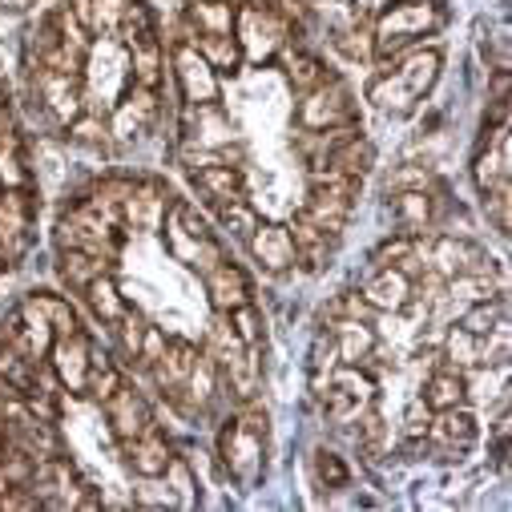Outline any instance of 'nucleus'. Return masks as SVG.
I'll list each match as a JSON object with an SVG mask.
<instances>
[{
    "mask_svg": "<svg viewBox=\"0 0 512 512\" xmlns=\"http://www.w3.org/2000/svg\"><path fill=\"white\" fill-rule=\"evenodd\" d=\"M444 25V9L432 0H388L375 17H371V61L396 65L412 45H420V37L436 33Z\"/></svg>",
    "mask_w": 512,
    "mask_h": 512,
    "instance_id": "nucleus-1",
    "label": "nucleus"
},
{
    "mask_svg": "<svg viewBox=\"0 0 512 512\" xmlns=\"http://www.w3.org/2000/svg\"><path fill=\"white\" fill-rule=\"evenodd\" d=\"M359 182L363 178H339V174H315L311 178V190H307V202L299 206L315 226H323L327 234H343L351 210H355V198H359Z\"/></svg>",
    "mask_w": 512,
    "mask_h": 512,
    "instance_id": "nucleus-2",
    "label": "nucleus"
},
{
    "mask_svg": "<svg viewBox=\"0 0 512 512\" xmlns=\"http://www.w3.org/2000/svg\"><path fill=\"white\" fill-rule=\"evenodd\" d=\"M33 73V109L45 113L49 125H65L85 109V73H57V69H29Z\"/></svg>",
    "mask_w": 512,
    "mask_h": 512,
    "instance_id": "nucleus-3",
    "label": "nucleus"
},
{
    "mask_svg": "<svg viewBox=\"0 0 512 512\" xmlns=\"http://www.w3.org/2000/svg\"><path fill=\"white\" fill-rule=\"evenodd\" d=\"M347 121H359L355 117V97L335 73L323 77L315 89L299 93V105H295L299 130H331V125H347Z\"/></svg>",
    "mask_w": 512,
    "mask_h": 512,
    "instance_id": "nucleus-4",
    "label": "nucleus"
},
{
    "mask_svg": "<svg viewBox=\"0 0 512 512\" xmlns=\"http://www.w3.org/2000/svg\"><path fill=\"white\" fill-rule=\"evenodd\" d=\"M162 113V101H158V89H146V85H125V93L117 97V105L109 109V142L117 146H134L142 142L150 130H154V121Z\"/></svg>",
    "mask_w": 512,
    "mask_h": 512,
    "instance_id": "nucleus-5",
    "label": "nucleus"
},
{
    "mask_svg": "<svg viewBox=\"0 0 512 512\" xmlns=\"http://www.w3.org/2000/svg\"><path fill=\"white\" fill-rule=\"evenodd\" d=\"M218 460L226 464V472L238 484H254L263 476V464H267V432L246 428L238 416L226 420V428L218 436Z\"/></svg>",
    "mask_w": 512,
    "mask_h": 512,
    "instance_id": "nucleus-6",
    "label": "nucleus"
},
{
    "mask_svg": "<svg viewBox=\"0 0 512 512\" xmlns=\"http://www.w3.org/2000/svg\"><path fill=\"white\" fill-rule=\"evenodd\" d=\"M170 61H174V77H178V89H182L186 105H218V97H222V77L214 73V65H210L186 37L170 49Z\"/></svg>",
    "mask_w": 512,
    "mask_h": 512,
    "instance_id": "nucleus-7",
    "label": "nucleus"
},
{
    "mask_svg": "<svg viewBox=\"0 0 512 512\" xmlns=\"http://www.w3.org/2000/svg\"><path fill=\"white\" fill-rule=\"evenodd\" d=\"M33 242V194L0 190V250L9 263H21Z\"/></svg>",
    "mask_w": 512,
    "mask_h": 512,
    "instance_id": "nucleus-8",
    "label": "nucleus"
},
{
    "mask_svg": "<svg viewBox=\"0 0 512 512\" xmlns=\"http://www.w3.org/2000/svg\"><path fill=\"white\" fill-rule=\"evenodd\" d=\"M89 335L85 331H73V335H57L49 343V371L57 375V383L73 396H85V379H89Z\"/></svg>",
    "mask_w": 512,
    "mask_h": 512,
    "instance_id": "nucleus-9",
    "label": "nucleus"
},
{
    "mask_svg": "<svg viewBox=\"0 0 512 512\" xmlns=\"http://www.w3.org/2000/svg\"><path fill=\"white\" fill-rule=\"evenodd\" d=\"M101 412H105L109 432H113L117 440H134V436L158 428V416H154V408L146 404V396L134 392V388H125V383H121V388L101 404Z\"/></svg>",
    "mask_w": 512,
    "mask_h": 512,
    "instance_id": "nucleus-10",
    "label": "nucleus"
},
{
    "mask_svg": "<svg viewBox=\"0 0 512 512\" xmlns=\"http://www.w3.org/2000/svg\"><path fill=\"white\" fill-rule=\"evenodd\" d=\"M166 210H170V190L162 182H134L130 198L121 202V226L154 234V230H162Z\"/></svg>",
    "mask_w": 512,
    "mask_h": 512,
    "instance_id": "nucleus-11",
    "label": "nucleus"
},
{
    "mask_svg": "<svg viewBox=\"0 0 512 512\" xmlns=\"http://www.w3.org/2000/svg\"><path fill=\"white\" fill-rule=\"evenodd\" d=\"M117 448H121L125 468H130L134 476H142V480H158V476L170 468V460H174V448H170V440L162 436V428L142 432V436H134V440H117Z\"/></svg>",
    "mask_w": 512,
    "mask_h": 512,
    "instance_id": "nucleus-12",
    "label": "nucleus"
},
{
    "mask_svg": "<svg viewBox=\"0 0 512 512\" xmlns=\"http://www.w3.org/2000/svg\"><path fill=\"white\" fill-rule=\"evenodd\" d=\"M359 295L379 315H396V311H408V303H412V279L404 271H396V267H375L363 279Z\"/></svg>",
    "mask_w": 512,
    "mask_h": 512,
    "instance_id": "nucleus-13",
    "label": "nucleus"
},
{
    "mask_svg": "<svg viewBox=\"0 0 512 512\" xmlns=\"http://www.w3.org/2000/svg\"><path fill=\"white\" fill-rule=\"evenodd\" d=\"M476 440H480V424H476V416H472L464 404L444 408V412H432V420H428V444H436V448L460 456V452H468Z\"/></svg>",
    "mask_w": 512,
    "mask_h": 512,
    "instance_id": "nucleus-14",
    "label": "nucleus"
},
{
    "mask_svg": "<svg viewBox=\"0 0 512 512\" xmlns=\"http://www.w3.org/2000/svg\"><path fill=\"white\" fill-rule=\"evenodd\" d=\"M254 263H259L263 271L271 275H283L295 267V242H291V230L279 226V222H259L254 226V234L246 238Z\"/></svg>",
    "mask_w": 512,
    "mask_h": 512,
    "instance_id": "nucleus-15",
    "label": "nucleus"
},
{
    "mask_svg": "<svg viewBox=\"0 0 512 512\" xmlns=\"http://www.w3.org/2000/svg\"><path fill=\"white\" fill-rule=\"evenodd\" d=\"M291 242H295V263L307 271V275H319L327 263H331V254H335V234H327L323 226H315L303 210L291 218Z\"/></svg>",
    "mask_w": 512,
    "mask_h": 512,
    "instance_id": "nucleus-16",
    "label": "nucleus"
},
{
    "mask_svg": "<svg viewBox=\"0 0 512 512\" xmlns=\"http://www.w3.org/2000/svg\"><path fill=\"white\" fill-rule=\"evenodd\" d=\"M392 69H396V77L408 85V93H412L416 101H424V97L436 89V81H440L444 53H440L436 45H412Z\"/></svg>",
    "mask_w": 512,
    "mask_h": 512,
    "instance_id": "nucleus-17",
    "label": "nucleus"
},
{
    "mask_svg": "<svg viewBox=\"0 0 512 512\" xmlns=\"http://www.w3.org/2000/svg\"><path fill=\"white\" fill-rule=\"evenodd\" d=\"M206 295H210V307L214 311H234V307H242V303H254L250 299V279H246V271L238 267V263H218V267H210L206 275Z\"/></svg>",
    "mask_w": 512,
    "mask_h": 512,
    "instance_id": "nucleus-18",
    "label": "nucleus"
},
{
    "mask_svg": "<svg viewBox=\"0 0 512 512\" xmlns=\"http://www.w3.org/2000/svg\"><path fill=\"white\" fill-rule=\"evenodd\" d=\"M186 29L210 33V37H230V33H238V5L234 0H190Z\"/></svg>",
    "mask_w": 512,
    "mask_h": 512,
    "instance_id": "nucleus-19",
    "label": "nucleus"
},
{
    "mask_svg": "<svg viewBox=\"0 0 512 512\" xmlns=\"http://www.w3.org/2000/svg\"><path fill=\"white\" fill-rule=\"evenodd\" d=\"M371 162H375V150H371V142L363 138V134H355V138H347L335 154H327L323 162H315L311 166V178L315 174H339V178H363L367 170H371Z\"/></svg>",
    "mask_w": 512,
    "mask_h": 512,
    "instance_id": "nucleus-20",
    "label": "nucleus"
},
{
    "mask_svg": "<svg viewBox=\"0 0 512 512\" xmlns=\"http://www.w3.org/2000/svg\"><path fill=\"white\" fill-rule=\"evenodd\" d=\"M331 343H335V355L339 363H367L375 355V331L371 323H359V319H331Z\"/></svg>",
    "mask_w": 512,
    "mask_h": 512,
    "instance_id": "nucleus-21",
    "label": "nucleus"
},
{
    "mask_svg": "<svg viewBox=\"0 0 512 512\" xmlns=\"http://www.w3.org/2000/svg\"><path fill=\"white\" fill-rule=\"evenodd\" d=\"M125 53H130V81H134V85L162 89V77H166V49H162V37H158V33H146L142 41H134Z\"/></svg>",
    "mask_w": 512,
    "mask_h": 512,
    "instance_id": "nucleus-22",
    "label": "nucleus"
},
{
    "mask_svg": "<svg viewBox=\"0 0 512 512\" xmlns=\"http://www.w3.org/2000/svg\"><path fill=\"white\" fill-rule=\"evenodd\" d=\"M367 101H371L379 113H388V117H412L416 105H420V101L408 93V85L396 77V69H383V73L371 77V85H367Z\"/></svg>",
    "mask_w": 512,
    "mask_h": 512,
    "instance_id": "nucleus-23",
    "label": "nucleus"
},
{
    "mask_svg": "<svg viewBox=\"0 0 512 512\" xmlns=\"http://www.w3.org/2000/svg\"><path fill=\"white\" fill-rule=\"evenodd\" d=\"M73 13V21L97 37V41H113V29H117V17L125 9V0H69L65 5Z\"/></svg>",
    "mask_w": 512,
    "mask_h": 512,
    "instance_id": "nucleus-24",
    "label": "nucleus"
},
{
    "mask_svg": "<svg viewBox=\"0 0 512 512\" xmlns=\"http://www.w3.org/2000/svg\"><path fill=\"white\" fill-rule=\"evenodd\" d=\"M420 396H424V404H428L432 412L456 408V404L468 400V375L456 371V367H440V371L428 375V383H424V392H420Z\"/></svg>",
    "mask_w": 512,
    "mask_h": 512,
    "instance_id": "nucleus-25",
    "label": "nucleus"
},
{
    "mask_svg": "<svg viewBox=\"0 0 512 512\" xmlns=\"http://www.w3.org/2000/svg\"><path fill=\"white\" fill-rule=\"evenodd\" d=\"M186 41L214 65V73L222 77V73H238L242 69V41H238V33H230V37H210V33H186Z\"/></svg>",
    "mask_w": 512,
    "mask_h": 512,
    "instance_id": "nucleus-26",
    "label": "nucleus"
},
{
    "mask_svg": "<svg viewBox=\"0 0 512 512\" xmlns=\"http://www.w3.org/2000/svg\"><path fill=\"white\" fill-rule=\"evenodd\" d=\"M190 182L206 194V202H222V198H234L242 194V170L234 162H214V166H202V170H190Z\"/></svg>",
    "mask_w": 512,
    "mask_h": 512,
    "instance_id": "nucleus-27",
    "label": "nucleus"
},
{
    "mask_svg": "<svg viewBox=\"0 0 512 512\" xmlns=\"http://www.w3.org/2000/svg\"><path fill=\"white\" fill-rule=\"evenodd\" d=\"M105 271H109V259H101V254H89V250H57V275L69 287H77V291H85Z\"/></svg>",
    "mask_w": 512,
    "mask_h": 512,
    "instance_id": "nucleus-28",
    "label": "nucleus"
},
{
    "mask_svg": "<svg viewBox=\"0 0 512 512\" xmlns=\"http://www.w3.org/2000/svg\"><path fill=\"white\" fill-rule=\"evenodd\" d=\"M392 214H396V222H400L408 234H416V230H424V226L436 222V198H432L428 190L392 194Z\"/></svg>",
    "mask_w": 512,
    "mask_h": 512,
    "instance_id": "nucleus-29",
    "label": "nucleus"
},
{
    "mask_svg": "<svg viewBox=\"0 0 512 512\" xmlns=\"http://www.w3.org/2000/svg\"><path fill=\"white\" fill-rule=\"evenodd\" d=\"M85 299H89V307H93V315L101 319V323H117L125 311H130V303H125V291L113 283V275L105 271V275H97L89 287H85Z\"/></svg>",
    "mask_w": 512,
    "mask_h": 512,
    "instance_id": "nucleus-30",
    "label": "nucleus"
},
{
    "mask_svg": "<svg viewBox=\"0 0 512 512\" xmlns=\"http://www.w3.org/2000/svg\"><path fill=\"white\" fill-rule=\"evenodd\" d=\"M283 73H287V85L295 93H307L315 89L323 77H331V69L315 57V53H303V49H283Z\"/></svg>",
    "mask_w": 512,
    "mask_h": 512,
    "instance_id": "nucleus-31",
    "label": "nucleus"
},
{
    "mask_svg": "<svg viewBox=\"0 0 512 512\" xmlns=\"http://www.w3.org/2000/svg\"><path fill=\"white\" fill-rule=\"evenodd\" d=\"M146 33H158V21H154L150 5H146V0H125V9H121V17H117V29H113V41L130 49V45L142 41Z\"/></svg>",
    "mask_w": 512,
    "mask_h": 512,
    "instance_id": "nucleus-32",
    "label": "nucleus"
},
{
    "mask_svg": "<svg viewBox=\"0 0 512 512\" xmlns=\"http://www.w3.org/2000/svg\"><path fill=\"white\" fill-rule=\"evenodd\" d=\"M444 291H448V299H464V303H484V299H496V295H504V291H500V279H496V271L452 275V279H444Z\"/></svg>",
    "mask_w": 512,
    "mask_h": 512,
    "instance_id": "nucleus-33",
    "label": "nucleus"
},
{
    "mask_svg": "<svg viewBox=\"0 0 512 512\" xmlns=\"http://www.w3.org/2000/svg\"><path fill=\"white\" fill-rule=\"evenodd\" d=\"M214 392H218V363H214V355L202 347L198 359H194V367H190V375H186V396H190L194 408H206V404L214 400Z\"/></svg>",
    "mask_w": 512,
    "mask_h": 512,
    "instance_id": "nucleus-34",
    "label": "nucleus"
},
{
    "mask_svg": "<svg viewBox=\"0 0 512 512\" xmlns=\"http://www.w3.org/2000/svg\"><path fill=\"white\" fill-rule=\"evenodd\" d=\"M65 138H69L73 146H81V150H109V125H105L101 113L81 109V113L65 125Z\"/></svg>",
    "mask_w": 512,
    "mask_h": 512,
    "instance_id": "nucleus-35",
    "label": "nucleus"
},
{
    "mask_svg": "<svg viewBox=\"0 0 512 512\" xmlns=\"http://www.w3.org/2000/svg\"><path fill=\"white\" fill-rule=\"evenodd\" d=\"M214 210H218V218H222V226L234 234V238H250L254 234V226H259L263 218H259V210H254L250 202H246V194H234V198H222V202H214Z\"/></svg>",
    "mask_w": 512,
    "mask_h": 512,
    "instance_id": "nucleus-36",
    "label": "nucleus"
},
{
    "mask_svg": "<svg viewBox=\"0 0 512 512\" xmlns=\"http://www.w3.org/2000/svg\"><path fill=\"white\" fill-rule=\"evenodd\" d=\"M33 299V307L49 319V327H53V339L57 335H73V331H81V319H77V311H73V303L65 299V295H49V291H37V295H29Z\"/></svg>",
    "mask_w": 512,
    "mask_h": 512,
    "instance_id": "nucleus-37",
    "label": "nucleus"
},
{
    "mask_svg": "<svg viewBox=\"0 0 512 512\" xmlns=\"http://www.w3.org/2000/svg\"><path fill=\"white\" fill-rule=\"evenodd\" d=\"M37 367L41 363H29L17 347H9L5 339H0V379H9L21 396H29L37 388Z\"/></svg>",
    "mask_w": 512,
    "mask_h": 512,
    "instance_id": "nucleus-38",
    "label": "nucleus"
},
{
    "mask_svg": "<svg viewBox=\"0 0 512 512\" xmlns=\"http://www.w3.org/2000/svg\"><path fill=\"white\" fill-rule=\"evenodd\" d=\"M508 319V299L504 295H496V299H484V303H472L468 311H464V319H460V327L468 331V335H488L496 323H504Z\"/></svg>",
    "mask_w": 512,
    "mask_h": 512,
    "instance_id": "nucleus-39",
    "label": "nucleus"
},
{
    "mask_svg": "<svg viewBox=\"0 0 512 512\" xmlns=\"http://www.w3.org/2000/svg\"><path fill=\"white\" fill-rule=\"evenodd\" d=\"M355 424H359V444H363L371 456L392 452V444H396V440H392V424H383V416H379V408H375V404H371Z\"/></svg>",
    "mask_w": 512,
    "mask_h": 512,
    "instance_id": "nucleus-40",
    "label": "nucleus"
},
{
    "mask_svg": "<svg viewBox=\"0 0 512 512\" xmlns=\"http://www.w3.org/2000/svg\"><path fill=\"white\" fill-rule=\"evenodd\" d=\"M226 319H230V327H234V335L250 347V351H259L263 347V335H267V323H263V315H259V307L254 303H242V307H234V311H226Z\"/></svg>",
    "mask_w": 512,
    "mask_h": 512,
    "instance_id": "nucleus-41",
    "label": "nucleus"
},
{
    "mask_svg": "<svg viewBox=\"0 0 512 512\" xmlns=\"http://www.w3.org/2000/svg\"><path fill=\"white\" fill-rule=\"evenodd\" d=\"M331 45L347 57V61H371V25H347V29H331L327 33Z\"/></svg>",
    "mask_w": 512,
    "mask_h": 512,
    "instance_id": "nucleus-42",
    "label": "nucleus"
},
{
    "mask_svg": "<svg viewBox=\"0 0 512 512\" xmlns=\"http://www.w3.org/2000/svg\"><path fill=\"white\" fill-rule=\"evenodd\" d=\"M444 351H448V363H452L456 371H476V367H480V339L468 335L464 327H452V331H448Z\"/></svg>",
    "mask_w": 512,
    "mask_h": 512,
    "instance_id": "nucleus-43",
    "label": "nucleus"
},
{
    "mask_svg": "<svg viewBox=\"0 0 512 512\" xmlns=\"http://www.w3.org/2000/svg\"><path fill=\"white\" fill-rule=\"evenodd\" d=\"M33 186V170L25 162L21 146H5L0 150V190H29Z\"/></svg>",
    "mask_w": 512,
    "mask_h": 512,
    "instance_id": "nucleus-44",
    "label": "nucleus"
},
{
    "mask_svg": "<svg viewBox=\"0 0 512 512\" xmlns=\"http://www.w3.org/2000/svg\"><path fill=\"white\" fill-rule=\"evenodd\" d=\"M121 371L113 367V359H105V363H89V379H85V396L93 400V404H105L117 388H121Z\"/></svg>",
    "mask_w": 512,
    "mask_h": 512,
    "instance_id": "nucleus-45",
    "label": "nucleus"
},
{
    "mask_svg": "<svg viewBox=\"0 0 512 512\" xmlns=\"http://www.w3.org/2000/svg\"><path fill=\"white\" fill-rule=\"evenodd\" d=\"M53 21H57V33H61V45L85 65V57H89V49H93V37L73 21V13L61 5V9H53Z\"/></svg>",
    "mask_w": 512,
    "mask_h": 512,
    "instance_id": "nucleus-46",
    "label": "nucleus"
},
{
    "mask_svg": "<svg viewBox=\"0 0 512 512\" xmlns=\"http://www.w3.org/2000/svg\"><path fill=\"white\" fill-rule=\"evenodd\" d=\"M166 476V488L174 492V504L178 508H194L198 504V496H194V472H190V464H182L178 456L170 460V468L162 472Z\"/></svg>",
    "mask_w": 512,
    "mask_h": 512,
    "instance_id": "nucleus-47",
    "label": "nucleus"
},
{
    "mask_svg": "<svg viewBox=\"0 0 512 512\" xmlns=\"http://www.w3.org/2000/svg\"><path fill=\"white\" fill-rule=\"evenodd\" d=\"M484 210H488V222L496 226V234L512 230V190H508V182L484 194Z\"/></svg>",
    "mask_w": 512,
    "mask_h": 512,
    "instance_id": "nucleus-48",
    "label": "nucleus"
},
{
    "mask_svg": "<svg viewBox=\"0 0 512 512\" xmlns=\"http://www.w3.org/2000/svg\"><path fill=\"white\" fill-rule=\"evenodd\" d=\"M416 250H420V238L416 234H396V238H388V242L375 250V267H400L404 259H412Z\"/></svg>",
    "mask_w": 512,
    "mask_h": 512,
    "instance_id": "nucleus-49",
    "label": "nucleus"
},
{
    "mask_svg": "<svg viewBox=\"0 0 512 512\" xmlns=\"http://www.w3.org/2000/svg\"><path fill=\"white\" fill-rule=\"evenodd\" d=\"M428 182H432V170H428V166L408 162V166H400V170H392V174H388V182H383V190H388V194H404V190H428Z\"/></svg>",
    "mask_w": 512,
    "mask_h": 512,
    "instance_id": "nucleus-50",
    "label": "nucleus"
},
{
    "mask_svg": "<svg viewBox=\"0 0 512 512\" xmlns=\"http://www.w3.org/2000/svg\"><path fill=\"white\" fill-rule=\"evenodd\" d=\"M375 315H379V311H375V307H367L359 291L339 295V299H335V307H331V319H359V323H371Z\"/></svg>",
    "mask_w": 512,
    "mask_h": 512,
    "instance_id": "nucleus-51",
    "label": "nucleus"
},
{
    "mask_svg": "<svg viewBox=\"0 0 512 512\" xmlns=\"http://www.w3.org/2000/svg\"><path fill=\"white\" fill-rule=\"evenodd\" d=\"M113 327L121 331V351L130 355V359H138V347H142V327H146V319H142L138 311H125V315H121Z\"/></svg>",
    "mask_w": 512,
    "mask_h": 512,
    "instance_id": "nucleus-52",
    "label": "nucleus"
},
{
    "mask_svg": "<svg viewBox=\"0 0 512 512\" xmlns=\"http://www.w3.org/2000/svg\"><path fill=\"white\" fill-rule=\"evenodd\" d=\"M315 472L327 488H343L347 484V464L335 452H315Z\"/></svg>",
    "mask_w": 512,
    "mask_h": 512,
    "instance_id": "nucleus-53",
    "label": "nucleus"
},
{
    "mask_svg": "<svg viewBox=\"0 0 512 512\" xmlns=\"http://www.w3.org/2000/svg\"><path fill=\"white\" fill-rule=\"evenodd\" d=\"M166 339H170V335H166L162 327L146 323V327H142V347H138V359H142L146 367H154V363L162 359V351H166Z\"/></svg>",
    "mask_w": 512,
    "mask_h": 512,
    "instance_id": "nucleus-54",
    "label": "nucleus"
},
{
    "mask_svg": "<svg viewBox=\"0 0 512 512\" xmlns=\"http://www.w3.org/2000/svg\"><path fill=\"white\" fill-rule=\"evenodd\" d=\"M428 420H432V408L424 404V396H412L404 408V436H428Z\"/></svg>",
    "mask_w": 512,
    "mask_h": 512,
    "instance_id": "nucleus-55",
    "label": "nucleus"
},
{
    "mask_svg": "<svg viewBox=\"0 0 512 512\" xmlns=\"http://www.w3.org/2000/svg\"><path fill=\"white\" fill-rule=\"evenodd\" d=\"M5 146H21V134H17V121H13L9 105H0V150Z\"/></svg>",
    "mask_w": 512,
    "mask_h": 512,
    "instance_id": "nucleus-56",
    "label": "nucleus"
},
{
    "mask_svg": "<svg viewBox=\"0 0 512 512\" xmlns=\"http://www.w3.org/2000/svg\"><path fill=\"white\" fill-rule=\"evenodd\" d=\"M29 5H37V0H0V13H25Z\"/></svg>",
    "mask_w": 512,
    "mask_h": 512,
    "instance_id": "nucleus-57",
    "label": "nucleus"
},
{
    "mask_svg": "<svg viewBox=\"0 0 512 512\" xmlns=\"http://www.w3.org/2000/svg\"><path fill=\"white\" fill-rule=\"evenodd\" d=\"M299 5H311V0H299Z\"/></svg>",
    "mask_w": 512,
    "mask_h": 512,
    "instance_id": "nucleus-58",
    "label": "nucleus"
}]
</instances>
